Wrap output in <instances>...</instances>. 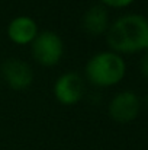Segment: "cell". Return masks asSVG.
I'll use <instances>...</instances> for the list:
<instances>
[{
	"label": "cell",
	"instance_id": "cell-1",
	"mask_svg": "<svg viewBox=\"0 0 148 150\" xmlns=\"http://www.w3.org/2000/svg\"><path fill=\"white\" fill-rule=\"evenodd\" d=\"M110 50L118 54H134L148 47V19L142 15L128 13L118 18L106 32Z\"/></svg>",
	"mask_w": 148,
	"mask_h": 150
},
{
	"label": "cell",
	"instance_id": "cell-2",
	"mask_svg": "<svg viewBox=\"0 0 148 150\" xmlns=\"http://www.w3.org/2000/svg\"><path fill=\"white\" fill-rule=\"evenodd\" d=\"M84 73L92 85L97 88H109L119 83L125 77L126 64L121 54L113 51H103L89 58Z\"/></svg>",
	"mask_w": 148,
	"mask_h": 150
},
{
	"label": "cell",
	"instance_id": "cell-3",
	"mask_svg": "<svg viewBox=\"0 0 148 150\" xmlns=\"http://www.w3.org/2000/svg\"><path fill=\"white\" fill-rule=\"evenodd\" d=\"M31 51L38 64L52 67L60 63L64 54V42L58 34L52 31H44L39 32L31 44Z\"/></svg>",
	"mask_w": 148,
	"mask_h": 150
},
{
	"label": "cell",
	"instance_id": "cell-4",
	"mask_svg": "<svg viewBox=\"0 0 148 150\" xmlns=\"http://www.w3.org/2000/svg\"><path fill=\"white\" fill-rule=\"evenodd\" d=\"M141 109V102L135 92L122 91L116 93L109 103V115L113 121L119 124L132 122Z\"/></svg>",
	"mask_w": 148,
	"mask_h": 150
},
{
	"label": "cell",
	"instance_id": "cell-5",
	"mask_svg": "<svg viewBox=\"0 0 148 150\" xmlns=\"http://www.w3.org/2000/svg\"><path fill=\"white\" fill-rule=\"evenodd\" d=\"M54 96L62 105H76L84 95V82L83 77L76 73H64L54 83Z\"/></svg>",
	"mask_w": 148,
	"mask_h": 150
},
{
	"label": "cell",
	"instance_id": "cell-6",
	"mask_svg": "<svg viewBox=\"0 0 148 150\" xmlns=\"http://www.w3.org/2000/svg\"><path fill=\"white\" fill-rule=\"evenodd\" d=\"M1 76L13 91H25L34 82V71L20 58H7L1 64Z\"/></svg>",
	"mask_w": 148,
	"mask_h": 150
},
{
	"label": "cell",
	"instance_id": "cell-7",
	"mask_svg": "<svg viewBox=\"0 0 148 150\" xmlns=\"http://www.w3.org/2000/svg\"><path fill=\"white\" fill-rule=\"evenodd\" d=\"M38 34V25L31 16H18L7 25V37L18 45L32 44Z\"/></svg>",
	"mask_w": 148,
	"mask_h": 150
},
{
	"label": "cell",
	"instance_id": "cell-8",
	"mask_svg": "<svg viewBox=\"0 0 148 150\" xmlns=\"http://www.w3.org/2000/svg\"><path fill=\"white\" fill-rule=\"evenodd\" d=\"M81 26L86 34L99 37L109 29V13L103 4H95L89 7L81 19Z\"/></svg>",
	"mask_w": 148,
	"mask_h": 150
},
{
	"label": "cell",
	"instance_id": "cell-9",
	"mask_svg": "<svg viewBox=\"0 0 148 150\" xmlns=\"http://www.w3.org/2000/svg\"><path fill=\"white\" fill-rule=\"evenodd\" d=\"M103 6H110V7H126L129 6L134 0H100Z\"/></svg>",
	"mask_w": 148,
	"mask_h": 150
},
{
	"label": "cell",
	"instance_id": "cell-10",
	"mask_svg": "<svg viewBox=\"0 0 148 150\" xmlns=\"http://www.w3.org/2000/svg\"><path fill=\"white\" fill-rule=\"evenodd\" d=\"M140 70L142 73V76L148 79V52L144 54V57L141 58V63H140Z\"/></svg>",
	"mask_w": 148,
	"mask_h": 150
},
{
	"label": "cell",
	"instance_id": "cell-11",
	"mask_svg": "<svg viewBox=\"0 0 148 150\" xmlns=\"http://www.w3.org/2000/svg\"><path fill=\"white\" fill-rule=\"evenodd\" d=\"M145 52H148V47H147V50H145Z\"/></svg>",
	"mask_w": 148,
	"mask_h": 150
}]
</instances>
